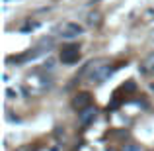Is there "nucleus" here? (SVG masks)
Listing matches in <instances>:
<instances>
[{
	"mask_svg": "<svg viewBox=\"0 0 154 151\" xmlns=\"http://www.w3.org/2000/svg\"><path fill=\"white\" fill-rule=\"evenodd\" d=\"M113 71H115V67H111V63L107 59L100 57V59L88 61L80 71V77H86L90 83H103L113 75Z\"/></svg>",
	"mask_w": 154,
	"mask_h": 151,
	"instance_id": "obj_1",
	"label": "nucleus"
},
{
	"mask_svg": "<svg viewBox=\"0 0 154 151\" xmlns=\"http://www.w3.org/2000/svg\"><path fill=\"white\" fill-rule=\"evenodd\" d=\"M82 31H84V28L76 22H64L57 28V35H60L63 39H74L78 35H82Z\"/></svg>",
	"mask_w": 154,
	"mask_h": 151,
	"instance_id": "obj_2",
	"label": "nucleus"
},
{
	"mask_svg": "<svg viewBox=\"0 0 154 151\" xmlns=\"http://www.w3.org/2000/svg\"><path fill=\"white\" fill-rule=\"evenodd\" d=\"M78 59H80L78 45H66V47H63V51H60V61H63L64 65H74V63H78Z\"/></svg>",
	"mask_w": 154,
	"mask_h": 151,
	"instance_id": "obj_3",
	"label": "nucleus"
},
{
	"mask_svg": "<svg viewBox=\"0 0 154 151\" xmlns=\"http://www.w3.org/2000/svg\"><path fill=\"white\" fill-rule=\"evenodd\" d=\"M88 106H92V94L90 92H78V94L72 98V108L78 110V112L86 110Z\"/></svg>",
	"mask_w": 154,
	"mask_h": 151,
	"instance_id": "obj_4",
	"label": "nucleus"
},
{
	"mask_svg": "<svg viewBox=\"0 0 154 151\" xmlns=\"http://www.w3.org/2000/svg\"><path fill=\"white\" fill-rule=\"evenodd\" d=\"M96 116H98V110H96L94 106H88L86 110H82V112L78 114V122H80V126H90L92 122L96 120Z\"/></svg>",
	"mask_w": 154,
	"mask_h": 151,
	"instance_id": "obj_5",
	"label": "nucleus"
},
{
	"mask_svg": "<svg viewBox=\"0 0 154 151\" xmlns=\"http://www.w3.org/2000/svg\"><path fill=\"white\" fill-rule=\"evenodd\" d=\"M152 71H154V53H150L143 61V73H152Z\"/></svg>",
	"mask_w": 154,
	"mask_h": 151,
	"instance_id": "obj_6",
	"label": "nucleus"
},
{
	"mask_svg": "<svg viewBox=\"0 0 154 151\" xmlns=\"http://www.w3.org/2000/svg\"><path fill=\"white\" fill-rule=\"evenodd\" d=\"M121 90H123V92H133V90H135V80H127V84H123Z\"/></svg>",
	"mask_w": 154,
	"mask_h": 151,
	"instance_id": "obj_7",
	"label": "nucleus"
},
{
	"mask_svg": "<svg viewBox=\"0 0 154 151\" xmlns=\"http://www.w3.org/2000/svg\"><path fill=\"white\" fill-rule=\"evenodd\" d=\"M88 24H90V26H98L100 24V14H90L88 16Z\"/></svg>",
	"mask_w": 154,
	"mask_h": 151,
	"instance_id": "obj_8",
	"label": "nucleus"
},
{
	"mask_svg": "<svg viewBox=\"0 0 154 151\" xmlns=\"http://www.w3.org/2000/svg\"><path fill=\"white\" fill-rule=\"evenodd\" d=\"M121 151H143V149H140L139 145H135V143H127V145H123Z\"/></svg>",
	"mask_w": 154,
	"mask_h": 151,
	"instance_id": "obj_9",
	"label": "nucleus"
},
{
	"mask_svg": "<svg viewBox=\"0 0 154 151\" xmlns=\"http://www.w3.org/2000/svg\"><path fill=\"white\" fill-rule=\"evenodd\" d=\"M18 151H39V147L37 145H22Z\"/></svg>",
	"mask_w": 154,
	"mask_h": 151,
	"instance_id": "obj_10",
	"label": "nucleus"
},
{
	"mask_svg": "<svg viewBox=\"0 0 154 151\" xmlns=\"http://www.w3.org/2000/svg\"><path fill=\"white\" fill-rule=\"evenodd\" d=\"M6 94H8V96H18V90H14V88H8Z\"/></svg>",
	"mask_w": 154,
	"mask_h": 151,
	"instance_id": "obj_11",
	"label": "nucleus"
},
{
	"mask_svg": "<svg viewBox=\"0 0 154 151\" xmlns=\"http://www.w3.org/2000/svg\"><path fill=\"white\" fill-rule=\"evenodd\" d=\"M107 151H115V149H107Z\"/></svg>",
	"mask_w": 154,
	"mask_h": 151,
	"instance_id": "obj_12",
	"label": "nucleus"
}]
</instances>
